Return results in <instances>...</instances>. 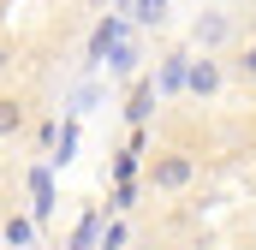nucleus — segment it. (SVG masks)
<instances>
[{
	"mask_svg": "<svg viewBox=\"0 0 256 250\" xmlns=\"http://www.w3.org/2000/svg\"><path fill=\"white\" fill-rule=\"evenodd\" d=\"M84 6H108V0H84Z\"/></svg>",
	"mask_w": 256,
	"mask_h": 250,
	"instance_id": "7",
	"label": "nucleus"
},
{
	"mask_svg": "<svg viewBox=\"0 0 256 250\" xmlns=\"http://www.w3.org/2000/svg\"><path fill=\"white\" fill-rule=\"evenodd\" d=\"M0 238H6V226H0Z\"/></svg>",
	"mask_w": 256,
	"mask_h": 250,
	"instance_id": "8",
	"label": "nucleus"
},
{
	"mask_svg": "<svg viewBox=\"0 0 256 250\" xmlns=\"http://www.w3.org/2000/svg\"><path fill=\"white\" fill-rule=\"evenodd\" d=\"M185 84H191V96H202V102H208V96L220 90V66H214L208 54H202V60L191 66V78H185Z\"/></svg>",
	"mask_w": 256,
	"mask_h": 250,
	"instance_id": "2",
	"label": "nucleus"
},
{
	"mask_svg": "<svg viewBox=\"0 0 256 250\" xmlns=\"http://www.w3.org/2000/svg\"><path fill=\"white\" fill-rule=\"evenodd\" d=\"M18 131H24V102L0 96V137H18Z\"/></svg>",
	"mask_w": 256,
	"mask_h": 250,
	"instance_id": "3",
	"label": "nucleus"
},
{
	"mask_svg": "<svg viewBox=\"0 0 256 250\" xmlns=\"http://www.w3.org/2000/svg\"><path fill=\"white\" fill-rule=\"evenodd\" d=\"M131 120H143V114H149V84H137V90H131V108H126Z\"/></svg>",
	"mask_w": 256,
	"mask_h": 250,
	"instance_id": "5",
	"label": "nucleus"
},
{
	"mask_svg": "<svg viewBox=\"0 0 256 250\" xmlns=\"http://www.w3.org/2000/svg\"><path fill=\"white\" fill-rule=\"evenodd\" d=\"M238 72H244V78H256V42L244 48V54H238Z\"/></svg>",
	"mask_w": 256,
	"mask_h": 250,
	"instance_id": "6",
	"label": "nucleus"
},
{
	"mask_svg": "<svg viewBox=\"0 0 256 250\" xmlns=\"http://www.w3.org/2000/svg\"><path fill=\"white\" fill-rule=\"evenodd\" d=\"M149 179H155V190H185V185L196 179V161L185 155V149H167V155H155Z\"/></svg>",
	"mask_w": 256,
	"mask_h": 250,
	"instance_id": "1",
	"label": "nucleus"
},
{
	"mask_svg": "<svg viewBox=\"0 0 256 250\" xmlns=\"http://www.w3.org/2000/svg\"><path fill=\"white\" fill-rule=\"evenodd\" d=\"M0 66H6V54H0Z\"/></svg>",
	"mask_w": 256,
	"mask_h": 250,
	"instance_id": "9",
	"label": "nucleus"
},
{
	"mask_svg": "<svg viewBox=\"0 0 256 250\" xmlns=\"http://www.w3.org/2000/svg\"><path fill=\"white\" fill-rule=\"evenodd\" d=\"M226 36V18H208V24H196V42H220Z\"/></svg>",
	"mask_w": 256,
	"mask_h": 250,
	"instance_id": "4",
	"label": "nucleus"
}]
</instances>
